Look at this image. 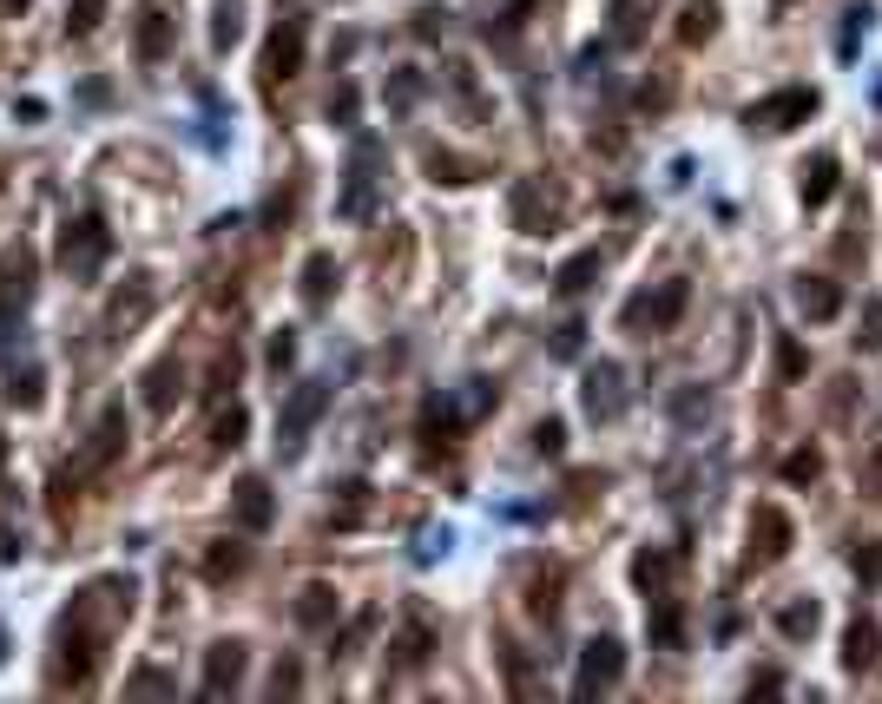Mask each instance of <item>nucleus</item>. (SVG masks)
<instances>
[{"label":"nucleus","instance_id":"f257e3e1","mask_svg":"<svg viewBox=\"0 0 882 704\" xmlns=\"http://www.w3.org/2000/svg\"><path fill=\"white\" fill-rule=\"evenodd\" d=\"M330 408V382H303L297 395H290V408H284V422H277V454H303V435H310V422Z\"/></svg>","mask_w":882,"mask_h":704},{"label":"nucleus","instance_id":"f03ea898","mask_svg":"<svg viewBox=\"0 0 882 704\" xmlns=\"http://www.w3.org/2000/svg\"><path fill=\"white\" fill-rule=\"evenodd\" d=\"M106 251H112V231L99 218H73V224H66V237H60V264L66 270L93 277V270L106 264Z\"/></svg>","mask_w":882,"mask_h":704},{"label":"nucleus","instance_id":"7ed1b4c3","mask_svg":"<svg viewBox=\"0 0 882 704\" xmlns=\"http://www.w3.org/2000/svg\"><path fill=\"white\" fill-rule=\"evenodd\" d=\"M810 112H817V93H810V86H784V93L757 99V106L744 112V119H751L757 132H790L797 119H810Z\"/></svg>","mask_w":882,"mask_h":704},{"label":"nucleus","instance_id":"20e7f679","mask_svg":"<svg viewBox=\"0 0 882 704\" xmlns=\"http://www.w3.org/2000/svg\"><path fill=\"white\" fill-rule=\"evenodd\" d=\"M619 672H626L619 639H586V652H580V698H593L599 685H613Z\"/></svg>","mask_w":882,"mask_h":704},{"label":"nucleus","instance_id":"39448f33","mask_svg":"<svg viewBox=\"0 0 882 704\" xmlns=\"http://www.w3.org/2000/svg\"><path fill=\"white\" fill-rule=\"evenodd\" d=\"M619 362H593V369H586V415H593V422H613L619 408H626V395H619Z\"/></svg>","mask_w":882,"mask_h":704},{"label":"nucleus","instance_id":"423d86ee","mask_svg":"<svg viewBox=\"0 0 882 704\" xmlns=\"http://www.w3.org/2000/svg\"><path fill=\"white\" fill-rule=\"evenodd\" d=\"M790 553V520H784V507H757L751 514V560H784Z\"/></svg>","mask_w":882,"mask_h":704},{"label":"nucleus","instance_id":"0eeeda50","mask_svg":"<svg viewBox=\"0 0 882 704\" xmlns=\"http://www.w3.org/2000/svg\"><path fill=\"white\" fill-rule=\"evenodd\" d=\"M303 66V20H284V27L270 33V47H264V79L277 86V79H290Z\"/></svg>","mask_w":882,"mask_h":704},{"label":"nucleus","instance_id":"6e6552de","mask_svg":"<svg viewBox=\"0 0 882 704\" xmlns=\"http://www.w3.org/2000/svg\"><path fill=\"white\" fill-rule=\"evenodd\" d=\"M244 665H251V658H244V645H237V639H218V645L205 652V691H211V698H224V691L244 678Z\"/></svg>","mask_w":882,"mask_h":704},{"label":"nucleus","instance_id":"1a4fd4ad","mask_svg":"<svg viewBox=\"0 0 882 704\" xmlns=\"http://www.w3.org/2000/svg\"><path fill=\"white\" fill-rule=\"evenodd\" d=\"M132 47H139L145 66H158L165 53H172V14H165V7H145V14H139V40H132Z\"/></svg>","mask_w":882,"mask_h":704},{"label":"nucleus","instance_id":"9d476101","mask_svg":"<svg viewBox=\"0 0 882 704\" xmlns=\"http://www.w3.org/2000/svg\"><path fill=\"white\" fill-rule=\"evenodd\" d=\"M270 514H277V507H270V481L244 474V481H237V520H244L251 533H264V527H270Z\"/></svg>","mask_w":882,"mask_h":704},{"label":"nucleus","instance_id":"9b49d317","mask_svg":"<svg viewBox=\"0 0 882 704\" xmlns=\"http://www.w3.org/2000/svg\"><path fill=\"white\" fill-rule=\"evenodd\" d=\"M797 310H804L810 323H830V316L843 310V290H836L830 277H804L797 283Z\"/></svg>","mask_w":882,"mask_h":704},{"label":"nucleus","instance_id":"f8f14e48","mask_svg":"<svg viewBox=\"0 0 882 704\" xmlns=\"http://www.w3.org/2000/svg\"><path fill=\"white\" fill-rule=\"evenodd\" d=\"M27 290H33V257L7 251V264H0V316L14 310V303H27Z\"/></svg>","mask_w":882,"mask_h":704},{"label":"nucleus","instance_id":"ddd939ff","mask_svg":"<svg viewBox=\"0 0 882 704\" xmlns=\"http://www.w3.org/2000/svg\"><path fill=\"white\" fill-rule=\"evenodd\" d=\"M678 310H685V283H665V290H659V297H639V303H632V310H626V323H646V316H652V323H678Z\"/></svg>","mask_w":882,"mask_h":704},{"label":"nucleus","instance_id":"4468645a","mask_svg":"<svg viewBox=\"0 0 882 704\" xmlns=\"http://www.w3.org/2000/svg\"><path fill=\"white\" fill-rule=\"evenodd\" d=\"M553 218H560V211H553V204L540 198V185H514V224H520L527 237H540Z\"/></svg>","mask_w":882,"mask_h":704},{"label":"nucleus","instance_id":"2eb2a0df","mask_svg":"<svg viewBox=\"0 0 882 704\" xmlns=\"http://www.w3.org/2000/svg\"><path fill=\"white\" fill-rule=\"evenodd\" d=\"M330 290H336V257L316 251L310 264H303V303H310V310H323V303H330Z\"/></svg>","mask_w":882,"mask_h":704},{"label":"nucleus","instance_id":"dca6fc26","mask_svg":"<svg viewBox=\"0 0 882 704\" xmlns=\"http://www.w3.org/2000/svg\"><path fill=\"white\" fill-rule=\"evenodd\" d=\"M60 672L73 678V685H86V678H93V632H73L66 626V639H60Z\"/></svg>","mask_w":882,"mask_h":704},{"label":"nucleus","instance_id":"f3484780","mask_svg":"<svg viewBox=\"0 0 882 704\" xmlns=\"http://www.w3.org/2000/svg\"><path fill=\"white\" fill-rule=\"evenodd\" d=\"M178 389H185V369H178V362L165 356V362H158V369H152V376H145V402H152L158 415H165V408L178 402Z\"/></svg>","mask_w":882,"mask_h":704},{"label":"nucleus","instance_id":"a211bd4d","mask_svg":"<svg viewBox=\"0 0 882 704\" xmlns=\"http://www.w3.org/2000/svg\"><path fill=\"white\" fill-rule=\"evenodd\" d=\"M711 33H718V0H685L678 40H685V47H698V40H711Z\"/></svg>","mask_w":882,"mask_h":704},{"label":"nucleus","instance_id":"6ab92c4d","mask_svg":"<svg viewBox=\"0 0 882 704\" xmlns=\"http://www.w3.org/2000/svg\"><path fill=\"white\" fill-rule=\"evenodd\" d=\"M843 665H850V672H869V665H876V626H869V619H856V626L843 632Z\"/></svg>","mask_w":882,"mask_h":704},{"label":"nucleus","instance_id":"aec40b11","mask_svg":"<svg viewBox=\"0 0 882 704\" xmlns=\"http://www.w3.org/2000/svg\"><path fill=\"white\" fill-rule=\"evenodd\" d=\"M593 277H599V251H580V257H567V264H560V290H567V297H580V290H593Z\"/></svg>","mask_w":882,"mask_h":704},{"label":"nucleus","instance_id":"412c9836","mask_svg":"<svg viewBox=\"0 0 882 704\" xmlns=\"http://www.w3.org/2000/svg\"><path fill=\"white\" fill-rule=\"evenodd\" d=\"M237 33H244V0H218V20H211V47L231 53Z\"/></svg>","mask_w":882,"mask_h":704},{"label":"nucleus","instance_id":"4be33fe9","mask_svg":"<svg viewBox=\"0 0 882 704\" xmlns=\"http://www.w3.org/2000/svg\"><path fill=\"white\" fill-rule=\"evenodd\" d=\"M330 619H336V593H330V586H310V593H303L297 599V626H330Z\"/></svg>","mask_w":882,"mask_h":704},{"label":"nucleus","instance_id":"5701e85b","mask_svg":"<svg viewBox=\"0 0 882 704\" xmlns=\"http://www.w3.org/2000/svg\"><path fill=\"white\" fill-rule=\"evenodd\" d=\"M119 441H126V415L112 408L106 422L93 428V448H86V461H93V468H99V461H112V454H119Z\"/></svg>","mask_w":882,"mask_h":704},{"label":"nucleus","instance_id":"b1692460","mask_svg":"<svg viewBox=\"0 0 882 704\" xmlns=\"http://www.w3.org/2000/svg\"><path fill=\"white\" fill-rule=\"evenodd\" d=\"M777 632H784V639H810V632H817V599H790V606L777 612Z\"/></svg>","mask_w":882,"mask_h":704},{"label":"nucleus","instance_id":"393cba45","mask_svg":"<svg viewBox=\"0 0 882 704\" xmlns=\"http://www.w3.org/2000/svg\"><path fill=\"white\" fill-rule=\"evenodd\" d=\"M830 191H836V158L823 152V158H810V165H804V198H810V204H823Z\"/></svg>","mask_w":882,"mask_h":704},{"label":"nucleus","instance_id":"a878e982","mask_svg":"<svg viewBox=\"0 0 882 704\" xmlns=\"http://www.w3.org/2000/svg\"><path fill=\"white\" fill-rule=\"evenodd\" d=\"M244 573V547L237 540H218V547L205 553V579H237Z\"/></svg>","mask_w":882,"mask_h":704},{"label":"nucleus","instance_id":"bb28decb","mask_svg":"<svg viewBox=\"0 0 882 704\" xmlns=\"http://www.w3.org/2000/svg\"><path fill=\"white\" fill-rule=\"evenodd\" d=\"M652 639H659V645H672V652L685 645V619H678V606H672V599H659V619H652Z\"/></svg>","mask_w":882,"mask_h":704},{"label":"nucleus","instance_id":"cd10ccee","mask_svg":"<svg viewBox=\"0 0 882 704\" xmlns=\"http://www.w3.org/2000/svg\"><path fill=\"white\" fill-rule=\"evenodd\" d=\"M428 172H435V185H468V158H455V152H428Z\"/></svg>","mask_w":882,"mask_h":704},{"label":"nucleus","instance_id":"c85d7f7f","mask_svg":"<svg viewBox=\"0 0 882 704\" xmlns=\"http://www.w3.org/2000/svg\"><path fill=\"white\" fill-rule=\"evenodd\" d=\"M415 99H422V73H415V66H402V73L389 79V106H395V112H409Z\"/></svg>","mask_w":882,"mask_h":704},{"label":"nucleus","instance_id":"c756f323","mask_svg":"<svg viewBox=\"0 0 882 704\" xmlns=\"http://www.w3.org/2000/svg\"><path fill=\"white\" fill-rule=\"evenodd\" d=\"M237 441H244V408H224L218 422H211V448H237Z\"/></svg>","mask_w":882,"mask_h":704},{"label":"nucleus","instance_id":"7c9ffc66","mask_svg":"<svg viewBox=\"0 0 882 704\" xmlns=\"http://www.w3.org/2000/svg\"><path fill=\"white\" fill-rule=\"evenodd\" d=\"M817 474H823V454L817 448H797L784 461V481H817Z\"/></svg>","mask_w":882,"mask_h":704},{"label":"nucleus","instance_id":"2f4dec72","mask_svg":"<svg viewBox=\"0 0 882 704\" xmlns=\"http://www.w3.org/2000/svg\"><path fill=\"white\" fill-rule=\"evenodd\" d=\"M99 20H106V0H73V14H66V27H73V33H93Z\"/></svg>","mask_w":882,"mask_h":704},{"label":"nucleus","instance_id":"473e14b6","mask_svg":"<svg viewBox=\"0 0 882 704\" xmlns=\"http://www.w3.org/2000/svg\"><path fill=\"white\" fill-rule=\"evenodd\" d=\"M330 119H336V126H356V86H349V79L330 93Z\"/></svg>","mask_w":882,"mask_h":704},{"label":"nucleus","instance_id":"72a5a7b5","mask_svg":"<svg viewBox=\"0 0 882 704\" xmlns=\"http://www.w3.org/2000/svg\"><path fill=\"white\" fill-rule=\"evenodd\" d=\"M7 395H14L20 408H33V402H40V369H20V376H14V389H7Z\"/></svg>","mask_w":882,"mask_h":704},{"label":"nucleus","instance_id":"f704fd0d","mask_svg":"<svg viewBox=\"0 0 882 704\" xmlns=\"http://www.w3.org/2000/svg\"><path fill=\"white\" fill-rule=\"evenodd\" d=\"M290 356H297V336L277 329V336H270V369H290Z\"/></svg>","mask_w":882,"mask_h":704},{"label":"nucleus","instance_id":"c9c22d12","mask_svg":"<svg viewBox=\"0 0 882 704\" xmlns=\"http://www.w3.org/2000/svg\"><path fill=\"white\" fill-rule=\"evenodd\" d=\"M303 685V672H297V658H284V665H277V672H270V691H277V698H284V691H297Z\"/></svg>","mask_w":882,"mask_h":704},{"label":"nucleus","instance_id":"e433bc0d","mask_svg":"<svg viewBox=\"0 0 882 704\" xmlns=\"http://www.w3.org/2000/svg\"><path fill=\"white\" fill-rule=\"evenodd\" d=\"M415 33H422V40H435V33H448V14H441V7H422V14H415Z\"/></svg>","mask_w":882,"mask_h":704},{"label":"nucleus","instance_id":"4c0bfd02","mask_svg":"<svg viewBox=\"0 0 882 704\" xmlns=\"http://www.w3.org/2000/svg\"><path fill=\"white\" fill-rule=\"evenodd\" d=\"M560 441H567V428H560V422H540L534 428V448L540 454H560Z\"/></svg>","mask_w":882,"mask_h":704},{"label":"nucleus","instance_id":"58836bf2","mask_svg":"<svg viewBox=\"0 0 882 704\" xmlns=\"http://www.w3.org/2000/svg\"><path fill=\"white\" fill-rule=\"evenodd\" d=\"M580 336H586V323H567L553 336V356H580Z\"/></svg>","mask_w":882,"mask_h":704},{"label":"nucleus","instance_id":"ea45409f","mask_svg":"<svg viewBox=\"0 0 882 704\" xmlns=\"http://www.w3.org/2000/svg\"><path fill=\"white\" fill-rule=\"evenodd\" d=\"M856 573L876 586V579H882V547H863V553H856Z\"/></svg>","mask_w":882,"mask_h":704},{"label":"nucleus","instance_id":"a19ab883","mask_svg":"<svg viewBox=\"0 0 882 704\" xmlns=\"http://www.w3.org/2000/svg\"><path fill=\"white\" fill-rule=\"evenodd\" d=\"M132 691H172V678L165 672H132Z\"/></svg>","mask_w":882,"mask_h":704},{"label":"nucleus","instance_id":"79ce46f5","mask_svg":"<svg viewBox=\"0 0 882 704\" xmlns=\"http://www.w3.org/2000/svg\"><path fill=\"white\" fill-rule=\"evenodd\" d=\"M777 362H784V376H804V349H797V343H784V356H777Z\"/></svg>","mask_w":882,"mask_h":704},{"label":"nucleus","instance_id":"37998d69","mask_svg":"<svg viewBox=\"0 0 882 704\" xmlns=\"http://www.w3.org/2000/svg\"><path fill=\"white\" fill-rule=\"evenodd\" d=\"M863 474H869V487H876V494H882V448L869 454V468H863Z\"/></svg>","mask_w":882,"mask_h":704},{"label":"nucleus","instance_id":"c03bdc74","mask_svg":"<svg viewBox=\"0 0 882 704\" xmlns=\"http://www.w3.org/2000/svg\"><path fill=\"white\" fill-rule=\"evenodd\" d=\"M20 7H27V0H0V14H20Z\"/></svg>","mask_w":882,"mask_h":704},{"label":"nucleus","instance_id":"a18cd8bd","mask_svg":"<svg viewBox=\"0 0 882 704\" xmlns=\"http://www.w3.org/2000/svg\"><path fill=\"white\" fill-rule=\"evenodd\" d=\"M0 665H7V632H0Z\"/></svg>","mask_w":882,"mask_h":704},{"label":"nucleus","instance_id":"49530a36","mask_svg":"<svg viewBox=\"0 0 882 704\" xmlns=\"http://www.w3.org/2000/svg\"><path fill=\"white\" fill-rule=\"evenodd\" d=\"M0 454H7V448H0Z\"/></svg>","mask_w":882,"mask_h":704}]
</instances>
